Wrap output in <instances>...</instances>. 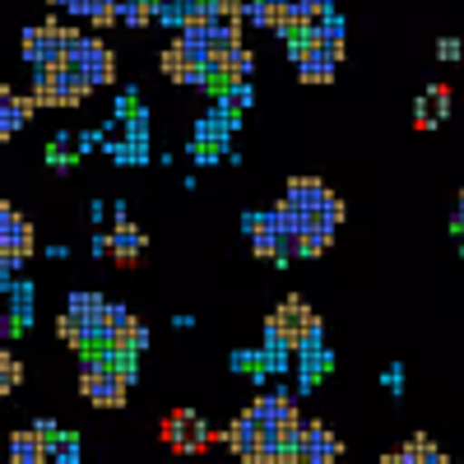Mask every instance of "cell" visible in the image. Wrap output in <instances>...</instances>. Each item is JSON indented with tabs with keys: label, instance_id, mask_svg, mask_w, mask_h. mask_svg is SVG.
I'll use <instances>...</instances> for the list:
<instances>
[{
	"label": "cell",
	"instance_id": "1",
	"mask_svg": "<svg viewBox=\"0 0 464 464\" xmlns=\"http://www.w3.org/2000/svg\"><path fill=\"white\" fill-rule=\"evenodd\" d=\"M312 334H321L316 312H312V306H306L302 297H284L275 312H269V321H265V348L275 353V372H279L284 358L297 353V348L312 339Z\"/></svg>",
	"mask_w": 464,
	"mask_h": 464
},
{
	"label": "cell",
	"instance_id": "20",
	"mask_svg": "<svg viewBox=\"0 0 464 464\" xmlns=\"http://www.w3.org/2000/svg\"><path fill=\"white\" fill-rule=\"evenodd\" d=\"M312 37H316V43H325V47H339V52H343V19H339V14H330L325 24H316V28H312Z\"/></svg>",
	"mask_w": 464,
	"mask_h": 464
},
{
	"label": "cell",
	"instance_id": "18",
	"mask_svg": "<svg viewBox=\"0 0 464 464\" xmlns=\"http://www.w3.org/2000/svg\"><path fill=\"white\" fill-rule=\"evenodd\" d=\"M242 47V24H214L209 28V56H227Z\"/></svg>",
	"mask_w": 464,
	"mask_h": 464
},
{
	"label": "cell",
	"instance_id": "13",
	"mask_svg": "<svg viewBox=\"0 0 464 464\" xmlns=\"http://www.w3.org/2000/svg\"><path fill=\"white\" fill-rule=\"evenodd\" d=\"M10 459H14V464H47V459H52V441L37 432V428L10 432Z\"/></svg>",
	"mask_w": 464,
	"mask_h": 464
},
{
	"label": "cell",
	"instance_id": "21",
	"mask_svg": "<svg viewBox=\"0 0 464 464\" xmlns=\"http://www.w3.org/2000/svg\"><path fill=\"white\" fill-rule=\"evenodd\" d=\"M19 381H24V362L5 353V358H0V391H5V395H10V391H14V385H19Z\"/></svg>",
	"mask_w": 464,
	"mask_h": 464
},
{
	"label": "cell",
	"instance_id": "7",
	"mask_svg": "<svg viewBox=\"0 0 464 464\" xmlns=\"http://www.w3.org/2000/svg\"><path fill=\"white\" fill-rule=\"evenodd\" d=\"M33 256V227L19 209L10 205H0V260H5V279H10V269L24 265Z\"/></svg>",
	"mask_w": 464,
	"mask_h": 464
},
{
	"label": "cell",
	"instance_id": "28",
	"mask_svg": "<svg viewBox=\"0 0 464 464\" xmlns=\"http://www.w3.org/2000/svg\"><path fill=\"white\" fill-rule=\"evenodd\" d=\"M111 260L121 265V269H135L140 265V251H111Z\"/></svg>",
	"mask_w": 464,
	"mask_h": 464
},
{
	"label": "cell",
	"instance_id": "11",
	"mask_svg": "<svg viewBox=\"0 0 464 464\" xmlns=\"http://www.w3.org/2000/svg\"><path fill=\"white\" fill-rule=\"evenodd\" d=\"M302 446H306V455H312V464H334L343 455V441L325 428V422H306Z\"/></svg>",
	"mask_w": 464,
	"mask_h": 464
},
{
	"label": "cell",
	"instance_id": "15",
	"mask_svg": "<svg viewBox=\"0 0 464 464\" xmlns=\"http://www.w3.org/2000/svg\"><path fill=\"white\" fill-rule=\"evenodd\" d=\"M325 200H330V190H325L316 177H293V181H288V190H284V205L306 209V214H316Z\"/></svg>",
	"mask_w": 464,
	"mask_h": 464
},
{
	"label": "cell",
	"instance_id": "5",
	"mask_svg": "<svg viewBox=\"0 0 464 464\" xmlns=\"http://www.w3.org/2000/svg\"><path fill=\"white\" fill-rule=\"evenodd\" d=\"M293 43V61H297V74L306 84H330L334 80V70L343 65V52L339 47H325V43H316L312 33L306 37H288Z\"/></svg>",
	"mask_w": 464,
	"mask_h": 464
},
{
	"label": "cell",
	"instance_id": "3",
	"mask_svg": "<svg viewBox=\"0 0 464 464\" xmlns=\"http://www.w3.org/2000/svg\"><path fill=\"white\" fill-rule=\"evenodd\" d=\"M89 93H93V84L84 80L80 70H70V65H56V70H37V84H33V98H37V107H80Z\"/></svg>",
	"mask_w": 464,
	"mask_h": 464
},
{
	"label": "cell",
	"instance_id": "29",
	"mask_svg": "<svg viewBox=\"0 0 464 464\" xmlns=\"http://www.w3.org/2000/svg\"><path fill=\"white\" fill-rule=\"evenodd\" d=\"M196 159L200 163H214L218 159V144H196Z\"/></svg>",
	"mask_w": 464,
	"mask_h": 464
},
{
	"label": "cell",
	"instance_id": "6",
	"mask_svg": "<svg viewBox=\"0 0 464 464\" xmlns=\"http://www.w3.org/2000/svg\"><path fill=\"white\" fill-rule=\"evenodd\" d=\"M65 33H70V28H61L56 19L28 28V33H24V61L37 65V70H56V65H65V56H70Z\"/></svg>",
	"mask_w": 464,
	"mask_h": 464
},
{
	"label": "cell",
	"instance_id": "17",
	"mask_svg": "<svg viewBox=\"0 0 464 464\" xmlns=\"http://www.w3.org/2000/svg\"><path fill=\"white\" fill-rule=\"evenodd\" d=\"M33 111H37V98L28 93V98H19V93H10L5 89V111H0V135H14V130H24L28 121H33Z\"/></svg>",
	"mask_w": 464,
	"mask_h": 464
},
{
	"label": "cell",
	"instance_id": "14",
	"mask_svg": "<svg viewBox=\"0 0 464 464\" xmlns=\"http://www.w3.org/2000/svg\"><path fill=\"white\" fill-rule=\"evenodd\" d=\"M325 367H330V353L321 348V334H312V339L297 348V381L306 385V391H312V385L325 376Z\"/></svg>",
	"mask_w": 464,
	"mask_h": 464
},
{
	"label": "cell",
	"instance_id": "4",
	"mask_svg": "<svg viewBox=\"0 0 464 464\" xmlns=\"http://www.w3.org/2000/svg\"><path fill=\"white\" fill-rule=\"evenodd\" d=\"M159 437L168 450L177 455H205L209 450V428L196 409H172L163 422H159Z\"/></svg>",
	"mask_w": 464,
	"mask_h": 464
},
{
	"label": "cell",
	"instance_id": "22",
	"mask_svg": "<svg viewBox=\"0 0 464 464\" xmlns=\"http://www.w3.org/2000/svg\"><path fill=\"white\" fill-rule=\"evenodd\" d=\"M52 459H56V464H74V459H80V441H74L70 432H61V437L52 441Z\"/></svg>",
	"mask_w": 464,
	"mask_h": 464
},
{
	"label": "cell",
	"instance_id": "27",
	"mask_svg": "<svg viewBox=\"0 0 464 464\" xmlns=\"http://www.w3.org/2000/svg\"><path fill=\"white\" fill-rule=\"evenodd\" d=\"M227 102H232V107H246V102H251V89H246V84H237V89H227Z\"/></svg>",
	"mask_w": 464,
	"mask_h": 464
},
{
	"label": "cell",
	"instance_id": "26",
	"mask_svg": "<svg viewBox=\"0 0 464 464\" xmlns=\"http://www.w3.org/2000/svg\"><path fill=\"white\" fill-rule=\"evenodd\" d=\"M437 56H441V61H459V56H464L459 37H441V43H437Z\"/></svg>",
	"mask_w": 464,
	"mask_h": 464
},
{
	"label": "cell",
	"instance_id": "9",
	"mask_svg": "<svg viewBox=\"0 0 464 464\" xmlns=\"http://www.w3.org/2000/svg\"><path fill=\"white\" fill-rule=\"evenodd\" d=\"M159 65H163V74L172 84H209V61H200L196 52H186L181 43H172Z\"/></svg>",
	"mask_w": 464,
	"mask_h": 464
},
{
	"label": "cell",
	"instance_id": "8",
	"mask_svg": "<svg viewBox=\"0 0 464 464\" xmlns=\"http://www.w3.org/2000/svg\"><path fill=\"white\" fill-rule=\"evenodd\" d=\"M80 391H84V400L98 404V409H121L130 381L121 376V367H111V372H102V376H80Z\"/></svg>",
	"mask_w": 464,
	"mask_h": 464
},
{
	"label": "cell",
	"instance_id": "10",
	"mask_svg": "<svg viewBox=\"0 0 464 464\" xmlns=\"http://www.w3.org/2000/svg\"><path fill=\"white\" fill-rule=\"evenodd\" d=\"M256 70V56L246 52V47H237V52H227V56H209V84L214 89H237V84H246V74Z\"/></svg>",
	"mask_w": 464,
	"mask_h": 464
},
{
	"label": "cell",
	"instance_id": "12",
	"mask_svg": "<svg viewBox=\"0 0 464 464\" xmlns=\"http://www.w3.org/2000/svg\"><path fill=\"white\" fill-rule=\"evenodd\" d=\"M144 343H149V330H144L140 316H126L121 325L111 330V339H107V348H111L116 358H140V353H144Z\"/></svg>",
	"mask_w": 464,
	"mask_h": 464
},
{
	"label": "cell",
	"instance_id": "16",
	"mask_svg": "<svg viewBox=\"0 0 464 464\" xmlns=\"http://www.w3.org/2000/svg\"><path fill=\"white\" fill-rule=\"evenodd\" d=\"M446 107H450V89L446 84H432L428 93L418 98V111H413V126L418 130H432L441 116H446Z\"/></svg>",
	"mask_w": 464,
	"mask_h": 464
},
{
	"label": "cell",
	"instance_id": "19",
	"mask_svg": "<svg viewBox=\"0 0 464 464\" xmlns=\"http://www.w3.org/2000/svg\"><path fill=\"white\" fill-rule=\"evenodd\" d=\"M56 334H61V343H70L74 348V353H89V348H93V339H89V330L80 325V321H74L70 312L56 321Z\"/></svg>",
	"mask_w": 464,
	"mask_h": 464
},
{
	"label": "cell",
	"instance_id": "25",
	"mask_svg": "<svg viewBox=\"0 0 464 464\" xmlns=\"http://www.w3.org/2000/svg\"><path fill=\"white\" fill-rule=\"evenodd\" d=\"M111 153H116V159H121V163H144V153H149V149H144V140H130L126 149H121V144H116Z\"/></svg>",
	"mask_w": 464,
	"mask_h": 464
},
{
	"label": "cell",
	"instance_id": "2",
	"mask_svg": "<svg viewBox=\"0 0 464 464\" xmlns=\"http://www.w3.org/2000/svg\"><path fill=\"white\" fill-rule=\"evenodd\" d=\"M65 43H70L65 65H70V70H80L93 89H102V84L116 80V56H111L107 43H98V37H84L80 28H70V33H65Z\"/></svg>",
	"mask_w": 464,
	"mask_h": 464
},
{
	"label": "cell",
	"instance_id": "30",
	"mask_svg": "<svg viewBox=\"0 0 464 464\" xmlns=\"http://www.w3.org/2000/svg\"><path fill=\"white\" fill-rule=\"evenodd\" d=\"M455 227L464 232V190H459V205H455Z\"/></svg>",
	"mask_w": 464,
	"mask_h": 464
},
{
	"label": "cell",
	"instance_id": "23",
	"mask_svg": "<svg viewBox=\"0 0 464 464\" xmlns=\"http://www.w3.org/2000/svg\"><path fill=\"white\" fill-rule=\"evenodd\" d=\"M47 163H52V168H70V163H74V144H70V135H61V140L47 149Z\"/></svg>",
	"mask_w": 464,
	"mask_h": 464
},
{
	"label": "cell",
	"instance_id": "24",
	"mask_svg": "<svg viewBox=\"0 0 464 464\" xmlns=\"http://www.w3.org/2000/svg\"><path fill=\"white\" fill-rule=\"evenodd\" d=\"M28 316H33V293H28V284H19L14 288V321H19V330L28 325Z\"/></svg>",
	"mask_w": 464,
	"mask_h": 464
}]
</instances>
